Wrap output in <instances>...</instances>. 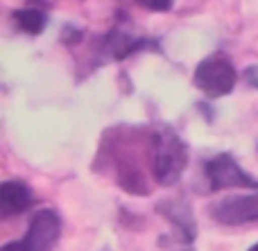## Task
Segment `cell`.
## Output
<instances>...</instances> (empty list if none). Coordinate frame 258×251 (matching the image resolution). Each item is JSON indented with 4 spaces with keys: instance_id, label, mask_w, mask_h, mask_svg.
Masks as SVG:
<instances>
[{
    "instance_id": "7a4b0ae2",
    "label": "cell",
    "mask_w": 258,
    "mask_h": 251,
    "mask_svg": "<svg viewBox=\"0 0 258 251\" xmlns=\"http://www.w3.org/2000/svg\"><path fill=\"white\" fill-rule=\"evenodd\" d=\"M61 235V220L52 208H41L32 215L30 226L21 240L0 247V251H52Z\"/></svg>"
},
{
    "instance_id": "9c48e42d",
    "label": "cell",
    "mask_w": 258,
    "mask_h": 251,
    "mask_svg": "<svg viewBox=\"0 0 258 251\" xmlns=\"http://www.w3.org/2000/svg\"><path fill=\"white\" fill-rule=\"evenodd\" d=\"M245 79L249 86H254V89H258V66H249L245 70Z\"/></svg>"
},
{
    "instance_id": "277c9868",
    "label": "cell",
    "mask_w": 258,
    "mask_h": 251,
    "mask_svg": "<svg viewBox=\"0 0 258 251\" xmlns=\"http://www.w3.org/2000/svg\"><path fill=\"white\" fill-rule=\"evenodd\" d=\"M204 177L209 190H224V188H258V181L249 177L231 154H218L204 165Z\"/></svg>"
},
{
    "instance_id": "ba28073f",
    "label": "cell",
    "mask_w": 258,
    "mask_h": 251,
    "mask_svg": "<svg viewBox=\"0 0 258 251\" xmlns=\"http://www.w3.org/2000/svg\"><path fill=\"white\" fill-rule=\"evenodd\" d=\"M141 7L152 9V12H168L172 7V0H136Z\"/></svg>"
},
{
    "instance_id": "8992f818",
    "label": "cell",
    "mask_w": 258,
    "mask_h": 251,
    "mask_svg": "<svg viewBox=\"0 0 258 251\" xmlns=\"http://www.w3.org/2000/svg\"><path fill=\"white\" fill-rule=\"evenodd\" d=\"M32 202H34V195H32L30 186L23 181H5L0 186V215L3 217L27 211Z\"/></svg>"
},
{
    "instance_id": "5b68a950",
    "label": "cell",
    "mask_w": 258,
    "mask_h": 251,
    "mask_svg": "<svg viewBox=\"0 0 258 251\" xmlns=\"http://www.w3.org/2000/svg\"><path fill=\"white\" fill-rule=\"evenodd\" d=\"M209 215L224 226H238L258 222V193L242 197H227L209 208Z\"/></svg>"
},
{
    "instance_id": "30bf717a",
    "label": "cell",
    "mask_w": 258,
    "mask_h": 251,
    "mask_svg": "<svg viewBox=\"0 0 258 251\" xmlns=\"http://www.w3.org/2000/svg\"><path fill=\"white\" fill-rule=\"evenodd\" d=\"M249 251H258V242H256V244H254V247H251Z\"/></svg>"
},
{
    "instance_id": "3957f363",
    "label": "cell",
    "mask_w": 258,
    "mask_h": 251,
    "mask_svg": "<svg viewBox=\"0 0 258 251\" xmlns=\"http://www.w3.org/2000/svg\"><path fill=\"white\" fill-rule=\"evenodd\" d=\"M236 68H233L231 59L222 52H215L200 61L195 68V86L204 91L209 98H222L229 95L236 86Z\"/></svg>"
},
{
    "instance_id": "52a82bcc",
    "label": "cell",
    "mask_w": 258,
    "mask_h": 251,
    "mask_svg": "<svg viewBox=\"0 0 258 251\" xmlns=\"http://www.w3.org/2000/svg\"><path fill=\"white\" fill-rule=\"evenodd\" d=\"M14 21H16V25L21 27L23 32L36 36L43 32L45 23H48V16H45V12L41 7H25V9H16V12H14Z\"/></svg>"
},
{
    "instance_id": "6da1fadb",
    "label": "cell",
    "mask_w": 258,
    "mask_h": 251,
    "mask_svg": "<svg viewBox=\"0 0 258 251\" xmlns=\"http://www.w3.org/2000/svg\"><path fill=\"white\" fill-rule=\"evenodd\" d=\"M188 163L186 145L170 127L152 131L150 136V170L159 186H172L183 175Z\"/></svg>"
}]
</instances>
